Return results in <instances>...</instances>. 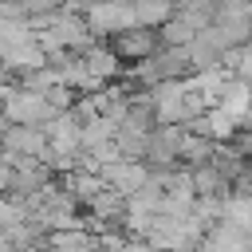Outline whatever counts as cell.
<instances>
[{"label": "cell", "mask_w": 252, "mask_h": 252, "mask_svg": "<svg viewBox=\"0 0 252 252\" xmlns=\"http://www.w3.org/2000/svg\"><path fill=\"white\" fill-rule=\"evenodd\" d=\"M59 181H63V189L79 201V205H91L94 201V193L106 185L102 181V173H94V169H83V165H75V169H67V173H59Z\"/></svg>", "instance_id": "obj_7"}, {"label": "cell", "mask_w": 252, "mask_h": 252, "mask_svg": "<svg viewBox=\"0 0 252 252\" xmlns=\"http://www.w3.org/2000/svg\"><path fill=\"white\" fill-rule=\"evenodd\" d=\"M213 150H217V138H205V134H193L189 126H185V138H181V150H177V161L181 165H201V161H209L213 158Z\"/></svg>", "instance_id": "obj_10"}, {"label": "cell", "mask_w": 252, "mask_h": 252, "mask_svg": "<svg viewBox=\"0 0 252 252\" xmlns=\"http://www.w3.org/2000/svg\"><path fill=\"white\" fill-rule=\"evenodd\" d=\"M0 106H4L8 122H24V126H43L51 114H59V110H51L43 91H32V87H20V83H8Z\"/></svg>", "instance_id": "obj_1"}, {"label": "cell", "mask_w": 252, "mask_h": 252, "mask_svg": "<svg viewBox=\"0 0 252 252\" xmlns=\"http://www.w3.org/2000/svg\"><path fill=\"white\" fill-rule=\"evenodd\" d=\"M173 12H177L173 0H134V20L146 28H161Z\"/></svg>", "instance_id": "obj_13"}, {"label": "cell", "mask_w": 252, "mask_h": 252, "mask_svg": "<svg viewBox=\"0 0 252 252\" xmlns=\"http://www.w3.org/2000/svg\"><path fill=\"white\" fill-rule=\"evenodd\" d=\"M0 63H4L8 75L16 79V75H24V71L43 67V63H47V51L39 47V39H24V43H8V47L0 51Z\"/></svg>", "instance_id": "obj_6"}, {"label": "cell", "mask_w": 252, "mask_h": 252, "mask_svg": "<svg viewBox=\"0 0 252 252\" xmlns=\"http://www.w3.org/2000/svg\"><path fill=\"white\" fill-rule=\"evenodd\" d=\"M43 252H67V248H43Z\"/></svg>", "instance_id": "obj_16"}, {"label": "cell", "mask_w": 252, "mask_h": 252, "mask_svg": "<svg viewBox=\"0 0 252 252\" xmlns=\"http://www.w3.org/2000/svg\"><path fill=\"white\" fill-rule=\"evenodd\" d=\"M150 252H193V248H177V244H169V248H150Z\"/></svg>", "instance_id": "obj_15"}, {"label": "cell", "mask_w": 252, "mask_h": 252, "mask_svg": "<svg viewBox=\"0 0 252 252\" xmlns=\"http://www.w3.org/2000/svg\"><path fill=\"white\" fill-rule=\"evenodd\" d=\"M193 189H197V197H228V193H232L228 177H224L213 161L193 165Z\"/></svg>", "instance_id": "obj_8"}, {"label": "cell", "mask_w": 252, "mask_h": 252, "mask_svg": "<svg viewBox=\"0 0 252 252\" xmlns=\"http://www.w3.org/2000/svg\"><path fill=\"white\" fill-rule=\"evenodd\" d=\"M20 4H24L28 20H32V16H51V12H59L67 0H20Z\"/></svg>", "instance_id": "obj_14"}, {"label": "cell", "mask_w": 252, "mask_h": 252, "mask_svg": "<svg viewBox=\"0 0 252 252\" xmlns=\"http://www.w3.org/2000/svg\"><path fill=\"white\" fill-rule=\"evenodd\" d=\"M114 146L122 158H142L146 161V146H150V130H138V126H118L114 130Z\"/></svg>", "instance_id": "obj_12"}, {"label": "cell", "mask_w": 252, "mask_h": 252, "mask_svg": "<svg viewBox=\"0 0 252 252\" xmlns=\"http://www.w3.org/2000/svg\"><path fill=\"white\" fill-rule=\"evenodd\" d=\"M83 16H87V28L94 32V39L114 35V32L138 24L130 0H87V4H83Z\"/></svg>", "instance_id": "obj_3"}, {"label": "cell", "mask_w": 252, "mask_h": 252, "mask_svg": "<svg viewBox=\"0 0 252 252\" xmlns=\"http://www.w3.org/2000/svg\"><path fill=\"white\" fill-rule=\"evenodd\" d=\"M158 35H161V43H165V47H185V43L197 35V24H193L189 16H181V12H173V16L158 28Z\"/></svg>", "instance_id": "obj_11"}, {"label": "cell", "mask_w": 252, "mask_h": 252, "mask_svg": "<svg viewBox=\"0 0 252 252\" xmlns=\"http://www.w3.org/2000/svg\"><path fill=\"white\" fill-rule=\"evenodd\" d=\"M98 173H102V181H106V185H114L118 193H126V197H130V193H138V189L146 185L150 165H146L142 158H114V161H106Z\"/></svg>", "instance_id": "obj_4"}, {"label": "cell", "mask_w": 252, "mask_h": 252, "mask_svg": "<svg viewBox=\"0 0 252 252\" xmlns=\"http://www.w3.org/2000/svg\"><path fill=\"white\" fill-rule=\"evenodd\" d=\"M106 47H110L122 63H142V59H150V55L161 47V35H158V28L130 24V28L114 32V35H106Z\"/></svg>", "instance_id": "obj_2"}, {"label": "cell", "mask_w": 252, "mask_h": 252, "mask_svg": "<svg viewBox=\"0 0 252 252\" xmlns=\"http://www.w3.org/2000/svg\"><path fill=\"white\" fill-rule=\"evenodd\" d=\"M197 252H252V236H248L240 224H232V220L220 217V220H213L209 232L201 236Z\"/></svg>", "instance_id": "obj_5"}, {"label": "cell", "mask_w": 252, "mask_h": 252, "mask_svg": "<svg viewBox=\"0 0 252 252\" xmlns=\"http://www.w3.org/2000/svg\"><path fill=\"white\" fill-rule=\"evenodd\" d=\"M224 177H228V185L244 173V169H252V158L240 150V146H224V142H217V150H213V158H209Z\"/></svg>", "instance_id": "obj_9"}]
</instances>
